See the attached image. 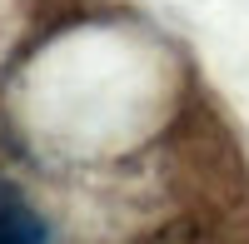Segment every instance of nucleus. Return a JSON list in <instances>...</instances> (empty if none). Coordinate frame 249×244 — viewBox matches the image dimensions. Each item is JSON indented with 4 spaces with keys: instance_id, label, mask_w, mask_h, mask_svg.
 Instances as JSON below:
<instances>
[{
    "instance_id": "f257e3e1",
    "label": "nucleus",
    "mask_w": 249,
    "mask_h": 244,
    "mask_svg": "<svg viewBox=\"0 0 249 244\" xmlns=\"http://www.w3.org/2000/svg\"><path fill=\"white\" fill-rule=\"evenodd\" d=\"M45 219H35V209L25 205V194H20L10 179H0V244H35L45 239Z\"/></svg>"
}]
</instances>
